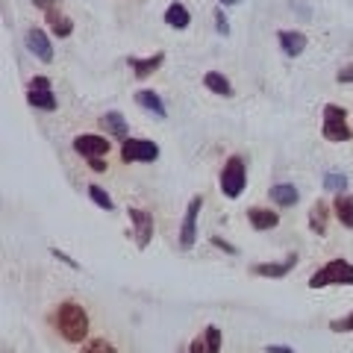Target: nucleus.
I'll use <instances>...</instances> for the list:
<instances>
[{"mask_svg": "<svg viewBox=\"0 0 353 353\" xmlns=\"http://www.w3.org/2000/svg\"><path fill=\"white\" fill-rule=\"evenodd\" d=\"M50 330H57L59 339L68 345H80L92 333V318L80 301H62L50 312Z\"/></svg>", "mask_w": 353, "mask_h": 353, "instance_id": "nucleus-1", "label": "nucleus"}, {"mask_svg": "<svg viewBox=\"0 0 353 353\" xmlns=\"http://www.w3.org/2000/svg\"><path fill=\"white\" fill-rule=\"evenodd\" d=\"M324 285H353V265L347 259H330L321 271L309 277V289H324Z\"/></svg>", "mask_w": 353, "mask_h": 353, "instance_id": "nucleus-2", "label": "nucleus"}, {"mask_svg": "<svg viewBox=\"0 0 353 353\" xmlns=\"http://www.w3.org/2000/svg\"><path fill=\"white\" fill-rule=\"evenodd\" d=\"M245 183H248V168H245V159L241 157H230L224 171H221V192L230 201H236V197L245 192Z\"/></svg>", "mask_w": 353, "mask_h": 353, "instance_id": "nucleus-3", "label": "nucleus"}, {"mask_svg": "<svg viewBox=\"0 0 353 353\" xmlns=\"http://www.w3.org/2000/svg\"><path fill=\"white\" fill-rule=\"evenodd\" d=\"M324 139L327 141H350V127H347V115L345 109L336 106V103H327L324 106Z\"/></svg>", "mask_w": 353, "mask_h": 353, "instance_id": "nucleus-4", "label": "nucleus"}, {"mask_svg": "<svg viewBox=\"0 0 353 353\" xmlns=\"http://www.w3.org/2000/svg\"><path fill=\"white\" fill-rule=\"evenodd\" d=\"M32 6H39L44 9V18H48V24H50V32L53 36H59V39H68L71 32H74V21L68 15H62L59 12V0H30Z\"/></svg>", "mask_w": 353, "mask_h": 353, "instance_id": "nucleus-5", "label": "nucleus"}, {"mask_svg": "<svg viewBox=\"0 0 353 353\" xmlns=\"http://www.w3.org/2000/svg\"><path fill=\"white\" fill-rule=\"evenodd\" d=\"M121 157H124V162H153L159 159V148L148 139H124Z\"/></svg>", "mask_w": 353, "mask_h": 353, "instance_id": "nucleus-6", "label": "nucleus"}, {"mask_svg": "<svg viewBox=\"0 0 353 353\" xmlns=\"http://www.w3.org/2000/svg\"><path fill=\"white\" fill-rule=\"evenodd\" d=\"M201 209H203V197L197 194L189 201V209H185V218H183V227H180V248L183 250H189L197 239V215H201Z\"/></svg>", "mask_w": 353, "mask_h": 353, "instance_id": "nucleus-7", "label": "nucleus"}, {"mask_svg": "<svg viewBox=\"0 0 353 353\" xmlns=\"http://www.w3.org/2000/svg\"><path fill=\"white\" fill-rule=\"evenodd\" d=\"M109 148H112V141H106L103 136H77L74 139V150L80 153V157H85L88 162L106 157Z\"/></svg>", "mask_w": 353, "mask_h": 353, "instance_id": "nucleus-8", "label": "nucleus"}, {"mask_svg": "<svg viewBox=\"0 0 353 353\" xmlns=\"http://www.w3.org/2000/svg\"><path fill=\"white\" fill-rule=\"evenodd\" d=\"M130 221H132V227H136V245L145 250L150 245V239H153V215L145 212V209H130Z\"/></svg>", "mask_w": 353, "mask_h": 353, "instance_id": "nucleus-9", "label": "nucleus"}, {"mask_svg": "<svg viewBox=\"0 0 353 353\" xmlns=\"http://www.w3.org/2000/svg\"><path fill=\"white\" fill-rule=\"evenodd\" d=\"M27 48L32 57H39L41 62H53V48H50V39L44 36V30H39V27L27 30Z\"/></svg>", "mask_w": 353, "mask_h": 353, "instance_id": "nucleus-10", "label": "nucleus"}, {"mask_svg": "<svg viewBox=\"0 0 353 353\" xmlns=\"http://www.w3.org/2000/svg\"><path fill=\"white\" fill-rule=\"evenodd\" d=\"M277 41H280V48H283L285 57H301V53L306 50V36L301 30H280Z\"/></svg>", "mask_w": 353, "mask_h": 353, "instance_id": "nucleus-11", "label": "nucleus"}, {"mask_svg": "<svg viewBox=\"0 0 353 353\" xmlns=\"http://www.w3.org/2000/svg\"><path fill=\"white\" fill-rule=\"evenodd\" d=\"M297 265V256H285V262H259V265H253V274L256 277H285L292 268Z\"/></svg>", "mask_w": 353, "mask_h": 353, "instance_id": "nucleus-12", "label": "nucleus"}, {"mask_svg": "<svg viewBox=\"0 0 353 353\" xmlns=\"http://www.w3.org/2000/svg\"><path fill=\"white\" fill-rule=\"evenodd\" d=\"M248 218H250V224H253V230H274L280 224V215L277 212H271V209H265V206H250L248 209Z\"/></svg>", "mask_w": 353, "mask_h": 353, "instance_id": "nucleus-13", "label": "nucleus"}, {"mask_svg": "<svg viewBox=\"0 0 353 353\" xmlns=\"http://www.w3.org/2000/svg\"><path fill=\"white\" fill-rule=\"evenodd\" d=\"M127 62H130V68H132V74H136V77H139V80H145V77H150L153 71H159V65L165 62V53H153V57H148V59L130 57Z\"/></svg>", "mask_w": 353, "mask_h": 353, "instance_id": "nucleus-14", "label": "nucleus"}, {"mask_svg": "<svg viewBox=\"0 0 353 353\" xmlns=\"http://www.w3.org/2000/svg\"><path fill=\"white\" fill-rule=\"evenodd\" d=\"M165 24H168L171 30H185L192 24V15H189V9H185L180 0H174V3L165 9Z\"/></svg>", "mask_w": 353, "mask_h": 353, "instance_id": "nucleus-15", "label": "nucleus"}, {"mask_svg": "<svg viewBox=\"0 0 353 353\" xmlns=\"http://www.w3.org/2000/svg\"><path fill=\"white\" fill-rule=\"evenodd\" d=\"M80 353H121V347L115 345V341H109L106 336H92L88 333V339L80 341Z\"/></svg>", "mask_w": 353, "mask_h": 353, "instance_id": "nucleus-16", "label": "nucleus"}, {"mask_svg": "<svg viewBox=\"0 0 353 353\" xmlns=\"http://www.w3.org/2000/svg\"><path fill=\"white\" fill-rule=\"evenodd\" d=\"M136 103L141 109H148V112H153L157 118H165L168 115V109H165V103L159 101V94L157 92H150V88H141V92L136 94Z\"/></svg>", "mask_w": 353, "mask_h": 353, "instance_id": "nucleus-17", "label": "nucleus"}, {"mask_svg": "<svg viewBox=\"0 0 353 353\" xmlns=\"http://www.w3.org/2000/svg\"><path fill=\"white\" fill-rule=\"evenodd\" d=\"M327 218H330L327 203L324 201L312 203V209H309V230H312L315 236H324L327 233Z\"/></svg>", "mask_w": 353, "mask_h": 353, "instance_id": "nucleus-18", "label": "nucleus"}, {"mask_svg": "<svg viewBox=\"0 0 353 353\" xmlns=\"http://www.w3.org/2000/svg\"><path fill=\"white\" fill-rule=\"evenodd\" d=\"M297 197H301V194H297V189H294L292 183H277V185L271 189V201L277 203V206H283V209H285V206H294Z\"/></svg>", "mask_w": 353, "mask_h": 353, "instance_id": "nucleus-19", "label": "nucleus"}, {"mask_svg": "<svg viewBox=\"0 0 353 353\" xmlns=\"http://www.w3.org/2000/svg\"><path fill=\"white\" fill-rule=\"evenodd\" d=\"M101 124H103V130L109 132V136H115V139H130V136H127V121H124V115H121V112H106V115L101 118Z\"/></svg>", "mask_w": 353, "mask_h": 353, "instance_id": "nucleus-20", "label": "nucleus"}, {"mask_svg": "<svg viewBox=\"0 0 353 353\" xmlns=\"http://www.w3.org/2000/svg\"><path fill=\"white\" fill-rule=\"evenodd\" d=\"M27 101H30V106L44 109V112H53V109H57V97H53L50 88H32L27 94Z\"/></svg>", "mask_w": 353, "mask_h": 353, "instance_id": "nucleus-21", "label": "nucleus"}, {"mask_svg": "<svg viewBox=\"0 0 353 353\" xmlns=\"http://www.w3.org/2000/svg\"><path fill=\"white\" fill-rule=\"evenodd\" d=\"M203 83H206L209 92H215V94H221V97H233V85H230V80H227L224 74L209 71V74L203 77Z\"/></svg>", "mask_w": 353, "mask_h": 353, "instance_id": "nucleus-22", "label": "nucleus"}, {"mask_svg": "<svg viewBox=\"0 0 353 353\" xmlns=\"http://www.w3.org/2000/svg\"><path fill=\"white\" fill-rule=\"evenodd\" d=\"M333 209H336V218L341 221V224H345L347 230H353V194H339Z\"/></svg>", "mask_w": 353, "mask_h": 353, "instance_id": "nucleus-23", "label": "nucleus"}, {"mask_svg": "<svg viewBox=\"0 0 353 353\" xmlns=\"http://www.w3.org/2000/svg\"><path fill=\"white\" fill-rule=\"evenodd\" d=\"M88 197H92V201H94L97 206H101V209H106V212H112V209H115L112 197H109V194L101 189V185H88Z\"/></svg>", "mask_w": 353, "mask_h": 353, "instance_id": "nucleus-24", "label": "nucleus"}, {"mask_svg": "<svg viewBox=\"0 0 353 353\" xmlns=\"http://www.w3.org/2000/svg\"><path fill=\"white\" fill-rule=\"evenodd\" d=\"M206 353H221V330L218 327H206Z\"/></svg>", "mask_w": 353, "mask_h": 353, "instance_id": "nucleus-25", "label": "nucleus"}, {"mask_svg": "<svg viewBox=\"0 0 353 353\" xmlns=\"http://www.w3.org/2000/svg\"><path fill=\"white\" fill-rule=\"evenodd\" d=\"M345 185H347V176H345V174H327V176H324V189H327V192H339V194H341V189H345Z\"/></svg>", "mask_w": 353, "mask_h": 353, "instance_id": "nucleus-26", "label": "nucleus"}, {"mask_svg": "<svg viewBox=\"0 0 353 353\" xmlns=\"http://www.w3.org/2000/svg\"><path fill=\"white\" fill-rule=\"evenodd\" d=\"M215 30L221 32V36H230V21H227V15H224V6L215 9Z\"/></svg>", "mask_w": 353, "mask_h": 353, "instance_id": "nucleus-27", "label": "nucleus"}, {"mask_svg": "<svg viewBox=\"0 0 353 353\" xmlns=\"http://www.w3.org/2000/svg\"><path fill=\"white\" fill-rule=\"evenodd\" d=\"M330 327H333L336 333H345V330H353V312H350L347 318H341V321H333Z\"/></svg>", "mask_w": 353, "mask_h": 353, "instance_id": "nucleus-28", "label": "nucleus"}, {"mask_svg": "<svg viewBox=\"0 0 353 353\" xmlns=\"http://www.w3.org/2000/svg\"><path fill=\"white\" fill-rule=\"evenodd\" d=\"M50 253H53V256H57L59 262H65V265H68V268H80V265H77V262H74V259L68 256V253H62V250H57V248H53Z\"/></svg>", "mask_w": 353, "mask_h": 353, "instance_id": "nucleus-29", "label": "nucleus"}, {"mask_svg": "<svg viewBox=\"0 0 353 353\" xmlns=\"http://www.w3.org/2000/svg\"><path fill=\"white\" fill-rule=\"evenodd\" d=\"M212 245L215 248H221V250H224V253H239L233 245H230V241H224V239H218V236H212Z\"/></svg>", "mask_w": 353, "mask_h": 353, "instance_id": "nucleus-30", "label": "nucleus"}, {"mask_svg": "<svg viewBox=\"0 0 353 353\" xmlns=\"http://www.w3.org/2000/svg\"><path fill=\"white\" fill-rule=\"evenodd\" d=\"M336 80H339V83H353V65H347V68H341Z\"/></svg>", "mask_w": 353, "mask_h": 353, "instance_id": "nucleus-31", "label": "nucleus"}, {"mask_svg": "<svg viewBox=\"0 0 353 353\" xmlns=\"http://www.w3.org/2000/svg\"><path fill=\"white\" fill-rule=\"evenodd\" d=\"M265 353H294V350L285 347V345H268V347H265Z\"/></svg>", "mask_w": 353, "mask_h": 353, "instance_id": "nucleus-32", "label": "nucleus"}, {"mask_svg": "<svg viewBox=\"0 0 353 353\" xmlns=\"http://www.w3.org/2000/svg\"><path fill=\"white\" fill-rule=\"evenodd\" d=\"M189 350H192V353H206V341H203V339H194Z\"/></svg>", "mask_w": 353, "mask_h": 353, "instance_id": "nucleus-33", "label": "nucleus"}, {"mask_svg": "<svg viewBox=\"0 0 353 353\" xmlns=\"http://www.w3.org/2000/svg\"><path fill=\"white\" fill-rule=\"evenodd\" d=\"M32 88H50V80L48 77H36V80H32Z\"/></svg>", "mask_w": 353, "mask_h": 353, "instance_id": "nucleus-34", "label": "nucleus"}, {"mask_svg": "<svg viewBox=\"0 0 353 353\" xmlns=\"http://www.w3.org/2000/svg\"><path fill=\"white\" fill-rule=\"evenodd\" d=\"M88 165H92V171H97V174H103V171H106V162H103V159H92Z\"/></svg>", "mask_w": 353, "mask_h": 353, "instance_id": "nucleus-35", "label": "nucleus"}, {"mask_svg": "<svg viewBox=\"0 0 353 353\" xmlns=\"http://www.w3.org/2000/svg\"><path fill=\"white\" fill-rule=\"evenodd\" d=\"M239 0H221V6H236Z\"/></svg>", "mask_w": 353, "mask_h": 353, "instance_id": "nucleus-36", "label": "nucleus"}]
</instances>
